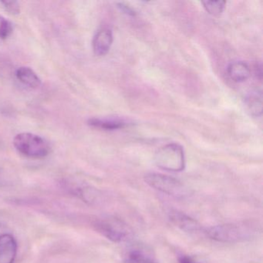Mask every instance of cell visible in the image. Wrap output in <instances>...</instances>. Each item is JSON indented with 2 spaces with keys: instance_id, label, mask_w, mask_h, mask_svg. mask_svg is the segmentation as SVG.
Segmentation results:
<instances>
[{
  "instance_id": "ac0fdd59",
  "label": "cell",
  "mask_w": 263,
  "mask_h": 263,
  "mask_svg": "<svg viewBox=\"0 0 263 263\" xmlns=\"http://www.w3.org/2000/svg\"><path fill=\"white\" fill-rule=\"evenodd\" d=\"M118 7L122 10L124 13H127L128 15H132V16H134L135 15V12L133 11L132 8L127 7V6L124 5L123 4H118Z\"/></svg>"
},
{
  "instance_id": "9c48e42d",
  "label": "cell",
  "mask_w": 263,
  "mask_h": 263,
  "mask_svg": "<svg viewBox=\"0 0 263 263\" xmlns=\"http://www.w3.org/2000/svg\"><path fill=\"white\" fill-rule=\"evenodd\" d=\"M227 73L232 81L241 83L249 79L251 75V70L246 63L243 61H234L228 66Z\"/></svg>"
},
{
  "instance_id": "ba28073f",
  "label": "cell",
  "mask_w": 263,
  "mask_h": 263,
  "mask_svg": "<svg viewBox=\"0 0 263 263\" xmlns=\"http://www.w3.org/2000/svg\"><path fill=\"white\" fill-rule=\"evenodd\" d=\"M113 44V33L109 29L98 31L93 40V50L97 56H104L108 53Z\"/></svg>"
},
{
  "instance_id": "2e32d148",
  "label": "cell",
  "mask_w": 263,
  "mask_h": 263,
  "mask_svg": "<svg viewBox=\"0 0 263 263\" xmlns=\"http://www.w3.org/2000/svg\"><path fill=\"white\" fill-rule=\"evenodd\" d=\"M0 4H2L5 10L11 14H18L20 13V6L16 1H11V2L3 1Z\"/></svg>"
},
{
  "instance_id": "7c38bea8",
  "label": "cell",
  "mask_w": 263,
  "mask_h": 263,
  "mask_svg": "<svg viewBox=\"0 0 263 263\" xmlns=\"http://www.w3.org/2000/svg\"><path fill=\"white\" fill-rule=\"evenodd\" d=\"M246 107L252 116L259 117L262 111V95L261 91H252L246 98Z\"/></svg>"
},
{
  "instance_id": "3957f363",
  "label": "cell",
  "mask_w": 263,
  "mask_h": 263,
  "mask_svg": "<svg viewBox=\"0 0 263 263\" xmlns=\"http://www.w3.org/2000/svg\"><path fill=\"white\" fill-rule=\"evenodd\" d=\"M13 144L20 153L28 158H43L50 153L48 143L34 134H19L15 137Z\"/></svg>"
},
{
  "instance_id": "8992f818",
  "label": "cell",
  "mask_w": 263,
  "mask_h": 263,
  "mask_svg": "<svg viewBox=\"0 0 263 263\" xmlns=\"http://www.w3.org/2000/svg\"><path fill=\"white\" fill-rule=\"evenodd\" d=\"M169 219L172 224L184 232H196L201 230V224L184 212L172 210L169 212Z\"/></svg>"
},
{
  "instance_id": "9a60e30c",
  "label": "cell",
  "mask_w": 263,
  "mask_h": 263,
  "mask_svg": "<svg viewBox=\"0 0 263 263\" xmlns=\"http://www.w3.org/2000/svg\"><path fill=\"white\" fill-rule=\"evenodd\" d=\"M13 31V24L5 18H0V39L7 40Z\"/></svg>"
},
{
  "instance_id": "277c9868",
  "label": "cell",
  "mask_w": 263,
  "mask_h": 263,
  "mask_svg": "<svg viewBox=\"0 0 263 263\" xmlns=\"http://www.w3.org/2000/svg\"><path fill=\"white\" fill-rule=\"evenodd\" d=\"M144 181L152 189L175 198H185L189 195L187 187L176 178L158 173H149L144 176Z\"/></svg>"
},
{
  "instance_id": "5b68a950",
  "label": "cell",
  "mask_w": 263,
  "mask_h": 263,
  "mask_svg": "<svg viewBox=\"0 0 263 263\" xmlns=\"http://www.w3.org/2000/svg\"><path fill=\"white\" fill-rule=\"evenodd\" d=\"M97 232L113 242H121L129 235L127 224L115 218H104L97 219L93 222Z\"/></svg>"
},
{
  "instance_id": "7a4b0ae2",
  "label": "cell",
  "mask_w": 263,
  "mask_h": 263,
  "mask_svg": "<svg viewBox=\"0 0 263 263\" xmlns=\"http://www.w3.org/2000/svg\"><path fill=\"white\" fill-rule=\"evenodd\" d=\"M155 164L167 172H182L185 167V156L183 147L176 143L166 144L157 151Z\"/></svg>"
},
{
  "instance_id": "e0dca14e",
  "label": "cell",
  "mask_w": 263,
  "mask_h": 263,
  "mask_svg": "<svg viewBox=\"0 0 263 263\" xmlns=\"http://www.w3.org/2000/svg\"><path fill=\"white\" fill-rule=\"evenodd\" d=\"M178 263H200L195 261L192 257L187 256V255H181L178 258Z\"/></svg>"
},
{
  "instance_id": "6da1fadb",
  "label": "cell",
  "mask_w": 263,
  "mask_h": 263,
  "mask_svg": "<svg viewBox=\"0 0 263 263\" xmlns=\"http://www.w3.org/2000/svg\"><path fill=\"white\" fill-rule=\"evenodd\" d=\"M204 233L211 239L219 242L235 243L249 239L254 230L249 224L230 223L208 228Z\"/></svg>"
},
{
  "instance_id": "5bb4252c",
  "label": "cell",
  "mask_w": 263,
  "mask_h": 263,
  "mask_svg": "<svg viewBox=\"0 0 263 263\" xmlns=\"http://www.w3.org/2000/svg\"><path fill=\"white\" fill-rule=\"evenodd\" d=\"M204 8L212 16H219L224 11L226 3L224 1H205L201 3Z\"/></svg>"
},
{
  "instance_id": "52a82bcc",
  "label": "cell",
  "mask_w": 263,
  "mask_h": 263,
  "mask_svg": "<svg viewBox=\"0 0 263 263\" xmlns=\"http://www.w3.org/2000/svg\"><path fill=\"white\" fill-rule=\"evenodd\" d=\"M17 254V243L13 235H0V263H14Z\"/></svg>"
},
{
  "instance_id": "30bf717a",
  "label": "cell",
  "mask_w": 263,
  "mask_h": 263,
  "mask_svg": "<svg viewBox=\"0 0 263 263\" xmlns=\"http://www.w3.org/2000/svg\"><path fill=\"white\" fill-rule=\"evenodd\" d=\"M89 125L105 130H115L124 128L127 125L124 120L119 118H91L88 121Z\"/></svg>"
},
{
  "instance_id": "8fae6325",
  "label": "cell",
  "mask_w": 263,
  "mask_h": 263,
  "mask_svg": "<svg viewBox=\"0 0 263 263\" xmlns=\"http://www.w3.org/2000/svg\"><path fill=\"white\" fill-rule=\"evenodd\" d=\"M16 78L24 85L31 88H37L41 84V80L30 67H21L16 72Z\"/></svg>"
},
{
  "instance_id": "4fadbf2b",
  "label": "cell",
  "mask_w": 263,
  "mask_h": 263,
  "mask_svg": "<svg viewBox=\"0 0 263 263\" xmlns=\"http://www.w3.org/2000/svg\"><path fill=\"white\" fill-rule=\"evenodd\" d=\"M124 263H159L155 258L145 254L139 249H135L128 252Z\"/></svg>"
}]
</instances>
